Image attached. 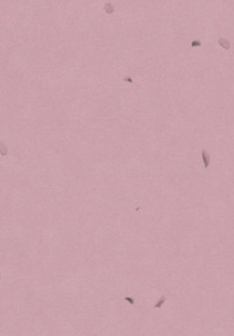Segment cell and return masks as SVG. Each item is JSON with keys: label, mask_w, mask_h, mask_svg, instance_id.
Masks as SVG:
<instances>
[{"label": "cell", "mask_w": 234, "mask_h": 336, "mask_svg": "<svg viewBox=\"0 0 234 336\" xmlns=\"http://www.w3.org/2000/svg\"><path fill=\"white\" fill-rule=\"evenodd\" d=\"M218 43H219V45H220L221 48H224V50H230V48H231V44H230V42H229V40L226 39V38H224V37H219Z\"/></svg>", "instance_id": "obj_1"}, {"label": "cell", "mask_w": 234, "mask_h": 336, "mask_svg": "<svg viewBox=\"0 0 234 336\" xmlns=\"http://www.w3.org/2000/svg\"><path fill=\"white\" fill-rule=\"evenodd\" d=\"M103 10H105V12L107 14H113L114 11H115V8H114L113 4L111 2H107L103 5Z\"/></svg>", "instance_id": "obj_2"}, {"label": "cell", "mask_w": 234, "mask_h": 336, "mask_svg": "<svg viewBox=\"0 0 234 336\" xmlns=\"http://www.w3.org/2000/svg\"><path fill=\"white\" fill-rule=\"evenodd\" d=\"M202 157H203V160H204L205 168H207L209 166V163H210V157H209V155L207 154V152L205 150H202Z\"/></svg>", "instance_id": "obj_3"}, {"label": "cell", "mask_w": 234, "mask_h": 336, "mask_svg": "<svg viewBox=\"0 0 234 336\" xmlns=\"http://www.w3.org/2000/svg\"><path fill=\"white\" fill-rule=\"evenodd\" d=\"M191 45H192L193 48H195V46H200L201 45V42L198 41V40H194V41L191 43Z\"/></svg>", "instance_id": "obj_4"}]
</instances>
